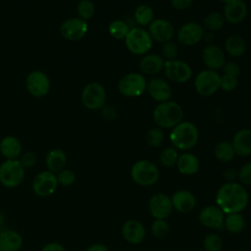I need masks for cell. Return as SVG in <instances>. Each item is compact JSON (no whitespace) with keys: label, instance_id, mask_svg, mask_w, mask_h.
<instances>
[{"label":"cell","instance_id":"obj_1","mask_svg":"<svg viewBox=\"0 0 251 251\" xmlns=\"http://www.w3.org/2000/svg\"><path fill=\"white\" fill-rule=\"evenodd\" d=\"M249 194L239 182H226L217 191L216 204L225 215L240 213L248 205Z\"/></svg>","mask_w":251,"mask_h":251},{"label":"cell","instance_id":"obj_2","mask_svg":"<svg viewBox=\"0 0 251 251\" xmlns=\"http://www.w3.org/2000/svg\"><path fill=\"white\" fill-rule=\"evenodd\" d=\"M152 118L157 126L162 129H172L183 121V109L176 101L168 100L158 103L152 113Z\"/></svg>","mask_w":251,"mask_h":251},{"label":"cell","instance_id":"obj_3","mask_svg":"<svg viewBox=\"0 0 251 251\" xmlns=\"http://www.w3.org/2000/svg\"><path fill=\"white\" fill-rule=\"evenodd\" d=\"M170 141L172 146L180 151H189L198 142L199 130L197 126L188 121H181L171 129Z\"/></svg>","mask_w":251,"mask_h":251},{"label":"cell","instance_id":"obj_4","mask_svg":"<svg viewBox=\"0 0 251 251\" xmlns=\"http://www.w3.org/2000/svg\"><path fill=\"white\" fill-rule=\"evenodd\" d=\"M124 40L129 53L136 56H143L149 53L154 42L147 29L140 26L131 27Z\"/></svg>","mask_w":251,"mask_h":251},{"label":"cell","instance_id":"obj_5","mask_svg":"<svg viewBox=\"0 0 251 251\" xmlns=\"http://www.w3.org/2000/svg\"><path fill=\"white\" fill-rule=\"evenodd\" d=\"M131 179L141 186H151L160 177V171L157 165L149 160H138L130 168Z\"/></svg>","mask_w":251,"mask_h":251},{"label":"cell","instance_id":"obj_6","mask_svg":"<svg viewBox=\"0 0 251 251\" xmlns=\"http://www.w3.org/2000/svg\"><path fill=\"white\" fill-rule=\"evenodd\" d=\"M147 80L141 73L131 72L123 75L118 81L119 92L129 98L141 96L146 91Z\"/></svg>","mask_w":251,"mask_h":251},{"label":"cell","instance_id":"obj_7","mask_svg":"<svg viewBox=\"0 0 251 251\" xmlns=\"http://www.w3.org/2000/svg\"><path fill=\"white\" fill-rule=\"evenodd\" d=\"M25 169L19 159L5 160L0 165V183L8 188L19 186L25 179Z\"/></svg>","mask_w":251,"mask_h":251},{"label":"cell","instance_id":"obj_8","mask_svg":"<svg viewBox=\"0 0 251 251\" xmlns=\"http://www.w3.org/2000/svg\"><path fill=\"white\" fill-rule=\"evenodd\" d=\"M221 75L218 71L205 69L194 78V89L202 97H210L220 89Z\"/></svg>","mask_w":251,"mask_h":251},{"label":"cell","instance_id":"obj_9","mask_svg":"<svg viewBox=\"0 0 251 251\" xmlns=\"http://www.w3.org/2000/svg\"><path fill=\"white\" fill-rule=\"evenodd\" d=\"M107 93L104 86L97 81L87 83L81 91L82 105L90 111H98L106 104Z\"/></svg>","mask_w":251,"mask_h":251},{"label":"cell","instance_id":"obj_10","mask_svg":"<svg viewBox=\"0 0 251 251\" xmlns=\"http://www.w3.org/2000/svg\"><path fill=\"white\" fill-rule=\"evenodd\" d=\"M164 74L168 81L182 84L191 79L193 71L188 63L182 60L175 59L172 61H166Z\"/></svg>","mask_w":251,"mask_h":251},{"label":"cell","instance_id":"obj_11","mask_svg":"<svg viewBox=\"0 0 251 251\" xmlns=\"http://www.w3.org/2000/svg\"><path fill=\"white\" fill-rule=\"evenodd\" d=\"M25 88L31 96L41 98L49 93L51 81L46 73L40 70H34L26 75Z\"/></svg>","mask_w":251,"mask_h":251},{"label":"cell","instance_id":"obj_12","mask_svg":"<svg viewBox=\"0 0 251 251\" xmlns=\"http://www.w3.org/2000/svg\"><path fill=\"white\" fill-rule=\"evenodd\" d=\"M205 35L202 24L198 22H187L179 26L176 31L177 42L184 46H194L198 44Z\"/></svg>","mask_w":251,"mask_h":251},{"label":"cell","instance_id":"obj_13","mask_svg":"<svg viewBox=\"0 0 251 251\" xmlns=\"http://www.w3.org/2000/svg\"><path fill=\"white\" fill-rule=\"evenodd\" d=\"M60 34L67 40L77 41L82 39L88 31L87 22L78 17H72L65 20L60 25Z\"/></svg>","mask_w":251,"mask_h":251},{"label":"cell","instance_id":"obj_14","mask_svg":"<svg viewBox=\"0 0 251 251\" xmlns=\"http://www.w3.org/2000/svg\"><path fill=\"white\" fill-rule=\"evenodd\" d=\"M58 185L56 174L47 170L38 173L32 180L33 192L39 197L52 195L56 191Z\"/></svg>","mask_w":251,"mask_h":251},{"label":"cell","instance_id":"obj_15","mask_svg":"<svg viewBox=\"0 0 251 251\" xmlns=\"http://www.w3.org/2000/svg\"><path fill=\"white\" fill-rule=\"evenodd\" d=\"M147 31L153 41L162 44L171 41L176 33L173 24L163 18L154 19L153 22L147 26Z\"/></svg>","mask_w":251,"mask_h":251},{"label":"cell","instance_id":"obj_16","mask_svg":"<svg viewBox=\"0 0 251 251\" xmlns=\"http://www.w3.org/2000/svg\"><path fill=\"white\" fill-rule=\"evenodd\" d=\"M146 92L156 102L161 103L171 100L173 95L169 81L160 76H153L147 81Z\"/></svg>","mask_w":251,"mask_h":251},{"label":"cell","instance_id":"obj_17","mask_svg":"<svg viewBox=\"0 0 251 251\" xmlns=\"http://www.w3.org/2000/svg\"><path fill=\"white\" fill-rule=\"evenodd\" d=\"M171 197L165 193H156L152 195L148 202V210L154 219L166 220L173 211Z\"/></svg>","mask_w":251,"mask_h":251},{"label":"cell","instance_id":"obj_18","mask_svg":"<svg viewBox=\"0 0 251 251\" xmlns=\"http://www.w3.org/2000/svg\"><path fill=\"white\" fill-rule=\"evenodd\" d=\"M248 14V7L244 0H230L224 4L223 16L225 21L231 25L242 23Z\"/></svg>","mask_w":251,"mask_h":251},{"label":"cell","instance_id":"obj_19","mask_svg":"<svg viewBox=\"0 0 251 251\" xmlns=\"http://www.w3.org/2000/svg\"><path fill=\"white\" fill-rule=\"evenodd\" d=\"M199 223L208 228L219 229L224 226L225 214L217 205L204 207L198 215Z\"/></svg>","mask_w":251,"mask_h":251},{"label":"cell","instance_id":"obj_20","mask_svg":"<svg viewBox=\"0 0 251 251\" xmlns=\"http://www.w3.org/2000/svg\"><path fill=\"white\" fill-rule=\"evenodd\" d=\"M202 61L207 69L218 71L226 63V53L220 46L208 44L202 51Z\"/></svg>","mask_w":251,"mask_h":251},{"label":"cell","instance_id":"obj_21","mask_svg":"<svg viewBox=\"0 0 251 251\" xmlns=\"http://www.w3.org/2000/svg\"><path fill=\"white\" fill-rule=\"evenodd\" d=\"M146 229L143 224L135 219L125 222L122 226V235L129 244H139L145 238Z\"/></svg>","mask_w":251,"mask_h":251},{"label":"cell","instance_id":"obj_22","mask_svg":"<svg viewBox=\"0 0 251 251\" xmlns=\"http://www.w3.org/2000/svg\"><path fill=\"white\" fill-rule=\"evenodd\" d=\"M166 61L160 54L147 53L139 61V70L142 75H154L164 71Z\"/></svg>","mask_w":251,"mask_h":251},{"label":"cell","instance_id":"obj_23","mask_svg":"<svg viewBox=\"0 0 251 251\" xmlns=\"http://www.w3.org/2000/svg\"><path fill=\"white\" fill-rule=\"evenodd\" d=\"M231 145L234 149L235 155L240 157H247L251 155V128L238 129L231 140Z\"/></svg>","mask_w":251,"mask_h":251},{"label":"cell","instance_id":"obj_24","mask_svg":"<svg viewBox=\"0 0 251 251\" xmlns=\"http://www.w3.org/2000/svg\"><path fill=\"white\" fill-rule=\"evenodd\" d=\"M173 208L179 213H189L196 206V198L194 194L188 190H177L172 197Z\"/></svg>","mask_w":251,"mask_h":251},{"label":"cell","instance_id":"obj_25","mask_svg":"<svg viewBox=\"0 0 251 251\" xmlns=\"http://www.w3.org/2000/svg\"><path fill=\"white\" fill-rule=\"evenodd\" d=\"M23 153L20 139L14 135H6L0 140V154L6 160L19 159Z\"/></svg>","mask_w":251,"mask_h":251},{"label":"cell","instance_id":"obj_26","mask_svg":"<svg viewBox=\"0 0 251 251\" xmlns=\"http://www.w3.org/2000/svg\"><path fill=\"white\" fill-rule=\"evenodd\" d=\"M176 166L181 175L193 176L198 173L200 169V162L194 154L186 151L179 154Z\"/></svg>","mask_w":251,"mask_h":251},{"label":"cell","instance_id":"obj_27","mask_svg":"<svg viewBox=\"0 0 251 251\" xmlns=\"http://www.w3.org/2000/svg\"><path fill=\"white\" fill-rule=\"evenodd\" d=\"M24 240L22 235L14 229L0 231V249L2 251H20Z\"/></svg>","mask_w":251,"mask_h":251},{"label":"cell","instance_id":"obj_28","mask_svg":"<svg viewBox=\"0 0 251 251\" xmlns=\"http://www.w3.org/2000/svg\"><path fill=\"white\" fill-rule=\"evenodd\" d=\"M67 165V155L60 148L51 149L45 157V166L47 171L57 174Z\"/></svg>","mask_w":251,"mask_h":251},{"label":"cell","instance_id":"obj_29","mask_svg":"<svg viewBox=\"0 0 251 251\" xmlns=\"http://www.w3.org/2000/svg\"><path fill=\"white\" fill-rule=\"evenodd\" d=\"M225 53L230 57H241L246 51V43L244 39L238 34H230L225 40Z\"/></svg>","mask_w":251,"mask_h":251},{"label":"cell","instance_id":"obj_30","mask_svg":"<svg viewBox=\"0 0 251 251\" xmlns=\"http://www.w3.org/2000/svg\"><path fill=\"white\" fill-rule=\"evenodd\" d=\"M154 19V10L147 4L138 5L133 12V20L140 27L148 26Z\"/></svg>","mask_w":251,"mask_h":251},{"label":"cell","instance_id":"obj_31","mask_svg":"<svg viewBox=\"0 0 251 251\" xmlns=\"http://www.w3.org/2000/svg\"><path fill=\"white\" fill-rule=\"evenodd\" d=\"M215 158L222 163H229L235 157L234 149L229 141H220L215 145L214 148Z\"/></svg>","mask_w":251,"mask_h":251},{"label":"cell","instance_id":"obj_32","mask_svg":"<svg viewBox=\"0 0 251 251\" xmlns=\"http://www.w3.org/2000/svg\"><path fill=\"white\" fill-rule=\"evenodd\" d=\"M226 21L223 16V13L221 12H211L206 15V17L203 20V27L204 29L208 30L209 32L218 31L223 28L225 25Z\"/></svg>","mask_w":251,"mask_h":251},{"label":"cell","instance_id":"obj_33","mask_svg":"<svg viewBox=\"0 0 251 251\" xmlns=\"http://www.w3.org/2000/svg\"><path fill=\"white\" fill-rule=\"evenodd\" d=\"M224 226L230 233L241 232L245 227L244 217L240 213L228 214L224 220Z\"/></svg>","mask_w":251,"mask_h":251},{"label":"cell","instance_id":"obj_34","mask_svg":"<svg viewBox=\"0 0 251 251\" xmlns=\"http://www.w3.org/2000/svg\"><path fill=\"white\" fill-rule=\"evenodd\" d=\"M131 27L129 25L123 20H114L108 25V32L110 36L115 39H125Z\"/></svg>","mask_w":251,"mask_h":251},{"label":"cell","instance_id":"obj_35","mask_svg":"<svg viewBox=\"0 0 251 251\" xmlns=\"http://www.w3.org/2000/svg\"><path fill=\"white\" fill-rule=\"evenodd\" d=\"M178 150L174 146L165 147L159 154V162L162 166L171 168L176 166V161L178 159Z\"/></svg>","mask_w":251,"mask_h":251},{"label":"cell","instance_id":"obj_36","mask_svg":"<svg viewBox=\"0 0 251 251\" xmlns=\"http://www.w3.org/2000/svg\"><path fill=\"white\" fill-rule=\"evenodd\" d=\"M165 140V133L159 126L150 128L145 134V142L152 148L160 147Z\"/></svg>","mask_w":251,"mask_h":251},{"label":"cell","instance_id":"obj_37","mask_svg":"<svg viewBox=\"0 0 251 251\" xmlns=\"http://www.w3.org/2000/svg\"><path fill=\"white\" fill-rule=\"evenodd\" d=\"M77 17L88 22L95 14V6L91 0H80L76 6Z\"/></svg>","mask_w":251,"mask_h":251},{"label":"cell","instance_id":"obj_38","mask_svg":"<svg viewBox=\"0 0 251 251\" xmlns=\"http://www.w3.org/2000/svg\"><path fill=\"white\" fill-rule=\"evenodd\" d=\"M223 239L216 233H210L203 240L204 251H222Z\"/></svg>","mask_w":251,"mask_h":251},{"label":"cell","instance_id":"obj_39","mask_svg":"<svg viewBox=\"0 0 251 251\" xmlns=\"http://www.w3.org/2000/svg\"><path fill=\"white\" fill-rule=\"evenodd\" d=\"M170 231V225L166 220L155 219L151 225V232L157 238L165 237Z\"/></svg>","mask_w":251,"mask_h":251},{"label":"cell","instance_id":"obj_40","mask_svg":"<svg viewBox=\"0 0 251 251\" xmlns=\"http://www.w3.org/2000/svg\"><path fill=\"white\" fill-rule=\"evenodd\" d=\"M178 54V47L176 42L173 40L165 42L162 44L161 47V56L164 58L165 61H172L176 59Z\"/></svg>","mask_w":251,"mask_h":251},{"label":"cell","instance_id":"obj_41","mask_svg":"<svg viewBox=\"0 0 251 251\" xmlns=\"http://www.w3.org/2000/svg\"><path fill=\"white\" fill-rule=\"evenodd\" d=\"M58 184L61 186H70L72 185L76 178L75 172L71 169H63L59 173L56 174Z\"/></svg>","mask_w":251,"mask_h":251},{"label":"cell","instance_id":"obj_42","mask_svg":"<svg viewBox=\"0 0 251 251\" xmlns=\"http://www.w3.org/2000/svg\"><path fill=\"white\" fill-rule=\"evenodd\" d=\"M238 77L227 75H221V81H220V88L225 92H232L238 86Z\"/></svg>","mask_w":251,"mask_h":251},{"label":"cell","instance_id":"obj_43","mask_svg":"<svg viewBox=\"0 0 251 251\" xmlns=\"http://www.w3.org/2000/svg\"><path fill=\"white\" fill-rule=\"evenodd\" d=\"M237 178L241 184L251 185V162L243 164L237 171Z\"/></svg>","mask_w":251,"mask_h":251},{"label":"cell","instance_id":"obj_44","mask_svg":"<svg viewBox=\"0 0 251 251\" xmlns=\"http://www.w3.org/2000/svg\"><path fill=\"white\" fill-rule=\"evenodd\" d=\"M19 161L25 169H30L35 166L37 162V156L34 152L26 151L22 153V155L19 158Z\"/></svg>","mask_w":251,"mask_h":251},{"label":"cell","instance_id":"obj_45","mask_svg":"<svg viewBox=\"0 0 251 251\" xmlns=\"http://www.w3.org/2000/svg\"><path fill=\"white\" fill-rule=\"evenodd\" d=\"M222 71H223V75H232V76L239 77L241 69H240L239 64H237L236 62H234V61L226 62V63L224 64V66L222 68Z\"/></svg>","mask_w":251,"mask_h":251},{"label":"cell","instance_id":"obj_46","mask_svg":"<svg viewBox=\"0 0 251 251\" xmlns=\"http://www.w3.org/2000/svg\"><path fill=\"white\" fill-rule=\"evenodd\" d=\"M100 112H101V116L111 122V121H114L117 117H118V111L117 109L111 105V104H105L101 109H100Z\"/></svg>","mask_w":251,"mask_h":251},{"label":"cell","instance_id":"obj_47","mask_svg":"<svg viewBox=\"0 0 251 251\" xmlns=\"http://www.w3.org/2000/svg\"><path fill=\"white\" fill-rule=\"evenodd\" d=\"M193 0H170L171 6L176 11H184L191 7Z\"/></svg>","mask_w":251,"mask_h":251},{"label":"cell","instance_id":"obj_48","mask_svg":"<svg viewBox=\"0 0 251 251\" xmlns=\"http://www.w3.org/2000/svg\"><path fill=\"white\" fill-rule=\"evenodd\" d=\"M223 176L226 182H234L237 178V171L233 168H227L223 172Z\"/></svg>","mask_w":251,"mask_h":251},{"label":"cell","instance_id":"obj_49","mask_svg":"<svg viewBox=\"0 0 251 251\" xmlns=\"http://www.w3.org/2000/svg\"><path fill=\"white\" fill-rule=\"evenodd\" d=\"M41 251H66V248L59 242H49L47 244H45Z\"/></svg>","mask_w":251,"mask_h":251},{"label":"cell","instance_id":"obj_50","mask_svg":"<svg viewBox=\"0 0 251 251\" xmlns=\"http://www.w3.org/2000/svg\"><path fill=\"white\" fill-rule=\"evenodd\" d=\"M85 251H109V249L103 243H93L88 246Z\"/></svg>","mask_w":251,"mask_h":251},{"label":"cell","instance_id":"obj_51","mask_svg":"<svg viewBox=\"0 0 251 251\" xmlns=\"http://www.w3.org/2000/svg\"><path fill=\"white\" fill-rule=\"evenodd\" d=\"M4 222H5V216L2 213H0V226H3Z\"/></svg>","mask_w":251,"mask_h":251},{"label":"cell","instance_id":"obj_52","mask_svg":"<svg viewBox=\"0 0 251 251\" xmlns=\"http://www.w3.org/2000/svg\"><path fill=\"white\" fill-rule=\"evenodd\" d=\"M220 2H222V3H224V4H226V3H227L228 1H230V0H219Z\"/></svg>","mask_w":251,"mask_h":251},{"label":"cell","instance_id":"obj_53","mask_svg":"<svg viewBox=\"0 0 251 251\" xmlns=\"http://www.w3.org/2000/svg\"><path fill=\"white\" fill-rule=\"evenodd\" d=\"M196 251H204V250H196Z\"/></svg>","mask_w":251,"mask_h":251},{"label":"cell","instance_id":"obj_54","mask_svg":"<svg viewBox=\"0 0 251 251\" xmlns=\"http://www.w3.org/2000/svg\"><path fill=\"white\" fill-rule=\"evenodd\" d=\"M0 251H2V250H1V249H0Z\"/></svg>","mask_w":251,"mask_h":251}]
</instances>
